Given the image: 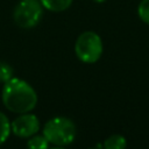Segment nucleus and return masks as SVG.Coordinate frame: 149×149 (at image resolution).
<instances>
[{
  "mask_svg": "<svg viewBox=\"0 0 149 149\" xmlns=\"http://www.w3.org/2000/svg\"><path fill=\"white\" fill-rule=\"evenodd\" d=\"M94 2H97V3H102V2H105L106 0H93Z\"/></svg>",
  "mask_w": 149,
  "mask_h": 149,
  "instance_id": "f8f14e48",
  "label": "nucleus"
},
{
  "mask_svg": "<svg viewBox=\"0 0 149 149\" xmlns=\"http://www.w3.org/2000/svg\"><path fill=\"white\" fill-rule=\"evenodd\" d=\"M43 9L40 0H21L14 7L13 20L20 28H34L42 20Z\"/></svg>",
  "mask_w": 149,
  "mask_h": 149,
  "instance_id": "20e7f679",
  "label": "nucleus"
},
{
  "mask_svg": "<svg viewBox=\"0 0 149 149\" xmlns=\"http://www.w3.org/2000/svg\"><path fill=\"white\" fill-rule=\"evenodd\" d=\"M137 15L140 20L149 26V0H141L137 6Z\"/></svg>",
  "mask_w": 149,
  "mask_h": 149,
  "instance_id": "9d476101",
  "label": "nucleus"
},
{
  "mask_svg": "<svg viewBox=\"0 0 149 149\" xmlns=\"http://www.w3.org/2000/svg\"><path fill=\"white\" fill-rule=\"evenodd\" d=\"M27 149H49V141L45 139L43 134H35L29 137L27 142Z\"/></svg>",
  "mask_w": 149,
  "mask_h": 149,
  "instance_id": "6e6552de",
  "label": "nucleus"
},
{
  "mask_svg": "<svg viewBox=\"0 0 149 149\" xmlns=\"http://www.w3.org/2000/svg\"><path fill=\"white\" fill-rule=\"evenodd\" d=\"M104 45L101 37L92 30L81 33L74 43V54L78 59L86 64L98 62L102 55Z\"/></svg>",
  "mask_w": 149,
  "mask_h": 149,
  "instance_id": "7ed1b4c3",
  "label": "nucleus"
},
{
  "mask_svg": "<svg viewBox=\"0 0 149 149\" xmlns=\"http://www.w3.org/2000/svg\"><path fill=\"white\" fill-rule=\"evenodd\" d=\"M49 149H65L64 147H54V148H49Z\"/></svg>",
  "mask_w": 149,
  "mask_h": 149,
  "instance_id": "ddd939ff",
  "label": "nucleus"
},
{
  "mask_svg": "<svg viewBox=\"0 0 149 149\" xmlns=\"http://www.w3.org/2000/svg\"><path fill=\"white\" fill-rule=\"evenodd\" d=\"M10 78H13V68L8 63L0 61V83L5 84Z\"/></svg>",
  "mask_w": 149,
  "mask_h": 149,
  "instance_id": "9b49d317",
  "label": "nucleus"
},
{
  "mask_svg": "<svg viewBox=\"0 0 149 149\" xmlns=\"http://www.w3.org/2000/svg\"><path fill=\"white\" fill-rule=\"evenodd\" d=\"M126 148H127V140L125 136L120 134H113L108 136L102 143V149H126Z\"/></svg>",
  "mask_w": 149,
  "mask_h": 149,
  "instance_id": "0eeeda50",
  "label": "nucleus"
},
{
  "mask_svg": "<svg viewBox=\"0 0 149 149\" xmlns=\"http://www.w3.org/2000/svg\"><path fill=\"white\" fill-rule=\"evenodd\" d=\"M88 149H97V148H88Z\"/></svg>",
  "mask_w": 149,
  "mask_h": 149,
  "instance_id": "4468645a",
  "label": "nucleus"
},
{
  "mask_svg": "<svg viewBox=\"0 0 149 149\" xmlns=\"http://www.w3.org/2000/svg\"><path fill=\"white\" fill-rule=\"evenodd\" d=\"M42 134L49 143L56 147H65L76 139L77 128L71 119L66 116H55L47 121Z\"/></svg>",
  "mask_w": 149,
  "mask_h": 149,
  "instance_id": "f03ea898",
  "label": "nucleus"
},
{
  "mask_svg": "<svg viewBox=\"0 0 149 149\" xmlns=\"http://www.w3.org/2000/svg\"><path fill=\"white\" fill-rule=\"evenodd\" d=\"M10 128L14 135L21 139H29L40 130V120L35 114L29 112L19 114V116L10 122Z\"/></svg>",
  "mask_w": 149,
  "mask_h": 149,
  "instance_id": "39448f33",
  "label": "nucleus"
},
{
  "mask_svg": "<svg viewBox=\"0 0 149 149\" xmlns=\"http://www.w3.org/2000/svg\"><path fill=\"white\" fill-rule=\"evenodd\" d=\"M12 132L10 122L7 118V115L2 112H0V144L5 143Z\"/></svg>",
  "mask_w": 149,
  "mask_h": 149,
  "instance_id": "1a4fd4ad",
  "label": "nucleus"
},
{
  "mask_svg": "<svg viewBox=\"0 0 149 149\" xmlns=\"http://www.w3.org/2000/svg\"><path fill=\"white\" fill-rule=\"evenodd\" d=\"M40 2L42 3L44 9L59 13V12H64L68 8H70L73 0H40Z\"/></svg>",
  "mask_w": 149,
  "mask_h": 149,
  "instance_id": "423d86ee",
  "label": "nucleus"
},
{
  "mask_svg": "<svg viewBox=\"0 0 149 149\" xmlns=\"http://www.w3.org/2000/svg\"><path fill=\"white\" fill-rule=\"evenodd\" d=\"M3 106L12 113L23 114L31 112L37 105V93L34 87L21 78H10L1 90Z\"/></svg>",
  "mask_w": 149,
  "mask_h": 149,
  "instance_id": "f257e3e1",
  "label": "nucleus"
}]
</instances>
